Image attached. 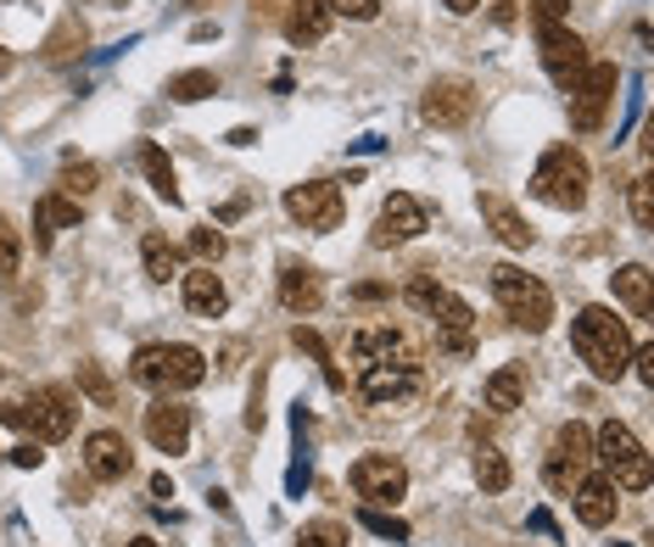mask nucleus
I'll return each mask as SVG.
<instances>
[{
	"label": "nucleus",
	"instance_id": "nucleus-1",
	"mask_svg": "<svg viewBox=\"0 0 654 547\" xmlns=\"http://www.w3.org/2000/svg\"><path fill=\"white\" fill-rule=\"evenodd\" d=\"M353 385L369 408H392L419 391V353L403 330L392 324H364L353 330Z\"/></svg>",
	"mask_w": 654,
	"mask_h": 547
},
{
	"label": "nucleus",
	"instance_id": "nucleus-2",
	"mask_svg": "<svg viewBox=\"0 0 654 547\" xmlns=\"http://www.w3.org/2000/svg\"><path fill=\"white\" fill-rule=\"evenodd\" d=\"M571 346H576V358L587 364L593 380H621L627 364H632V330L627 319H616V308H582L571 319Z\"/></svg>",
	"mask_w": 654,
	"mask_h": 547
},
{
	"label": "nucleus",
	"instance_id": "nucleus-3",
	"mask_svg": "<svg viewBox=\"0 0 654 547\" xmlns=\"http://www.w3.org/2000/svg\"><path fill=\"white\" fill-rule=\"evenodd\" d=\"M129 374L157 391V396H179V391H197L207 380V358L202 346H185V341H157V346H140Z\"/></svg>",
	"mask_w": 654,
	"mask_h": 547
},
{
	"label": "nucleus",
	"instance_id": "nucleus-4",
	"mask_svg": "<svg viewBox=\"0 0 654 547\" xmlns=\"http://www.w3.org/2000/svg\"><path fill=\"white\" fill-rule=\"evenodd\" d=\"M587 185H593L587 157L571 152V145H548L543 163L532 168V195L548 202V207H559V213H582L587 207Z\"/></svg>",
	"mask_w": 654,
	"mask_h": 547
},
{
	"label": "nucleus",
	"instance_id": "nucleus-5",
	"mask_svg": "<svg viewBox=\"0 0 654 547\" xmlns=\"http://www.w3.org/2000/svg\"><path fill=\"white\" fill-rule=\"evenodd\" d=\"M492 296H498V308L509 313V324H521L526 335H543L554 324V290L537 274L515 269V263L492 269Z\"/></svg>",
	"mask_w": 654,
	"mask_h": 547
},
{
	"label": "nucleus",
	"instance_id": "nucleus-6",
	"mask_svg": "<svg viewBox=\"0 0 654 547\" xmlns=\"http://www.w3.org/2000/svg\"><path fill=\"white\" fill-rule=\"evenodd\" d=\"M593 464H604L616 491H649V453L621 419H604L593 430Z\"/></svg>",
	"mask_w": 654,
	"mask_h": 547
},
{
	"label": "nucleus",
	"instance_id": "nucleus-7",
	"mask_svg": "<svg viewBox=\"0 0 654 547\" xmlns=\"http://www.w3.org/2000/svg\"><path fill=\"white\" fill-rule=\"evenodd\" d=\"M0 419H7L12 430H28L34 441H68V436H73V419H79V403H73L62 385H39L34 396L12 403Z\"/></svg>",
	"mask_w": 654,
	"mask_h": 547
},
{
	"label": "nucleus",
	"instance_id": "nucleus-8",
	"mask_svg": "<svg viewBox=\"0 0 654 547\" xmlns=\"http://www.w3.org/2000/svg\"><path fill=\"white\" fill-rule=\"evenodd\" d=\"M582 475H593V430L582 419L559 425L548 441V459H543V480L554 497H571L582 486Z\"/></svg>",
	"mask_w": 654,
	"mask_h": 547
},
{
	"label": "nucleus",
	"instance_id": "nucleus-9",
	"mask_svg": "<svg viewBox=\"0 0 654 547\" xmlns=\"http://www.w3.org/2000/svg\"><path fill=\"white\" fill-rule=\"evenodd\" d=\"M616 84H621L616 62H587L576 73V84H571V129L598 134L604 118H610V107H616Z\"/></svg>",
	"mask_w": 654,
	"mask_h": 547
},
{
	"label": "nucleus",
	"instance_id": "nucleus-10",
	"mask_svg": "<svg viewBox=\"0 0 654 547\" xmlns=\"http://www.w3.org/2000/svg\"><path fill=\"white\" fill-rule=\"evenodd\" d=\"M347 480H353V491H358L364 509H397L403 491H408V469H403L392 453H364Z\"/></svg>",
	"mask_w": 654,
	"mask_h": 547
},
{
	"label": "nucleus",
	"instance_id": "nucleus-11",
	"mask_svg": "<svg viewBox=\"0 0 654 547\" xmlns=\"http://www.w3.org/2000/svg\"><path fill=\"white\" fill-rule=\"evenodd\" d=\"M286 213H292L302 229L324 235V229H336V224H342L347 195H342V185H331V179H302V185L286 190Z\"/></svg>",
	"mask_w": 654,
	"mask_h": 547
},
{
	"label": "nucleus",
	"instance_id": "nucleus-12",
	"mask_svg": "<svg viewBox=\"0 0 654 547\" xmlns=\"http://www.w3.org/2000/svg\"><path fill=\"white\" fill-rule=\"evenodd\" d=\"M537 57H543V68L559 79V84H576V73L587 68V45H582V34L576 28H566L559 17H537Z\"/></svg>",
	"mask_w": 654,
	"mask_h": 547
},
{
	"label": "nucleus",
	"instance_id": "nucleus-13",
	"mask_svg": "<svg viewBox=\"0 0 654 547\" xmlns=\"http://www.w3.org/2000/svg\"><path fill=\"white\" fill-rule=\"evenodd\" d=\"M431 229V213H426V202L419 195H408V190H392L387 202H381V218H376V235H369V246H408V240H419Z\"/></svg>",
	"mask_w": 654,
	"mask_h": 547
},
{
	"label": "nucleus",
	"instance_id": "nucleus-14",
	"mask_svg": "<svg viewBox=\"0 0 654 547\" xmlns=\"http://www.w3.org/2000/svg\"><path fill=\"white\" fill-rule=\"evenodd\" d=\"M426 319H437V346H442L448 358H471V346H476V313H471V302H464V296L442 290L437 308H431Z\"/></svg>",
	"mask_w": 654,
	"mask_h": 547
},
{
	"label": "nucleus",
	"instance_id": "nucleus-15",
	"mask_svg": "<svg viewBox=\"0 0 654 547\" xmlns=\"http://www.w3.org/2000/svg\"><path fill=\"white\" fill-rule=\"evenodd\" d=\"M419 112H426V123H437V129L471 123V112H476V84H471V79H437V84L426 90V102H419Z\"/></svg>",
	"mask_w": 654,
	"mask_h": 547
},
{
	"label": "nucleus",
	"instance_id": "nucleus-16",
	"mask_svg": "<svg viewBox=\"0 0 654 547\" xmlns=\"http://www.w3.org/2000/svg\"><path fill=\"white\" fill-rule=\"evenodd\" d=\"M146 441L157 447V453L179 459L185 447H191V408H185L179 396H157V403L146 408Z\"/></svg>",
	"mask_w": 654,
	"mask_h": 547
},
{
	"label": "nucleus",
	"instance_id": "nucleus-17",
	"mask_svg": "<svg viewBox=\"0 0 654 547\" xmlns=\"http://www.w3.org/2000/svg\"><path fill=\"white\" fill-rule=\"evenodd\" d=\"M79 224H84V207L73 202V195H62V190H45L34 202V246H39V252H51L57 235L79 229Z\"/></svg>",
	"mask_w": 654,
	"mask_h": 547
},
{
	"label": "nucleus",
	"instance_id": "nucleus-18",
	"mask_svg": "<svg viewBox=\"0 0 654 547\" xmlns=\"http://www.w3.org/2000/svg\"><path fill=\"white\" fill-rule=\"evenodd\" d=\"M84 469L96 475V480H123L134 469V453H129V441L118 430H90L84 436Z\"/></svg>",
	"mask_w": 654,
	"mask_h": 547
},
{
	"label": "nucleus",
	"instance_id": "nucleus-19",
	"mask_svg": "<svg viewBox=\"0 0 654 547\" xmlns=\"http://www.w3.org/2000/svg\"><path fill=\"white\" fill-rule=\"evenodd\" d=\"M280 308L297 313V319H313L324 308V280L308 263H286L280 269Z\"/></svg>",
	"mask_w": 654,
	"mask_h": 547
},
{
	"label": "nucleus",
	"instance_id": "nucleus-20",
	"mask_svg": "<svg viewBox=\"0 0 654 547\" xmlns=\"http://www.w3.org/2000/svg\"><path fill=\"white\" fill-rule=\"evenodd\" d=\"M571 503H576V520H582L587 531H604V525L616 520V509H621V497H616L610 475H582V486L571 491Z\"/></svg>",
	"mask_w": 654,
	"mask_h": 547
},
{
	"label": "nucleus",
	"instance_id": "nucleus-21",
	"mask_svg": "<svg viewBox=\"0 0 654 547\" xmlns=\"http://www.w3.org/2000/svg\"><path fill=\"white\" fill-rule=\"evenodd\" d=\"M280 28H286V39L297 45V51H308V45H319L324 34H331V7H324V0H286Z\"/></svg>",
	"mask_w": 654,
	"mask_h": 547
},
{
	"label": "nucleus",
	"instance_id": "nucleus-22",
	"mask_svg": "<svg viewBox=\"0 0 654 547\" xmlns=\"http://www.w3.org/2000/svg\"><path fill=\"white\" fill-rule=\"evenodd\" d=\"M610 290H616V302L632 319H654V274H649V263H621L610 274Z\"/></svg>",
	"mask_w": 654,
	"mask_h": 547
},
{
	"label": "nucleus",
	"instance_id": "nucleus-23",
	"mask_svg": "<svg viewBox=\"0 0 654 547\" xmlns=\"http://www.w3.org/2000/svg\"><path fill=\"white\" fill-rule=\"evenodd\" d=\"M179 280H185V308H191L197 319H224L229 290H224V280L213 269H185Z\"/></svg>",
	"mask_w": 654,
	"mask_h": 547
},
{
	"label": "nucleus",
	"instance_id": "nucleus-24",
	"mask_svg": "<svg viewBox=\"0 0 654 547\" xmlns=\"http://www.w3.org/2000/svg\"><path fill=\"white\" fill-rule=\"evenodd\" d=\"M481 218L492 224V235L509 246V252H526V246L537 240V235H532V224H526L515 207H509L503 195H481Z\"/></svg>",
	"mask_w": 654,
	"mask_h": 547
},
{
	"label": "nucleus",
	"instance_id": "nucleus-25",
	"mask_svg": "<svg viewBox=\"0 0 654 547\" xmlns=\"http://www.w3.org/2000/svg\"><path fill=\"white\" fill-rule=\"evenodd\" d=\"M140 174H146V185L163 195V202L168 207H179L185 202V195H179V179H174V163H168V152H163V145H140Z\"/></svg>",
	"mask_w": 654,
	"mask_h": 547
},
{
	"label": "nucleus",
	"instance_id": "nucleus-26",
	"mask_svg": "<svg viewBox=\"0 0 654 547\" xmlns=\"http://www.w3.org/2000/svg\"><path fill=\"white\" fill-rule=\"evenodd\" d=\"M140 263H146V274H152L157 285H168V280H179V274H185L179 246H174V240H163V235H146V240H140Z\"/></svg>",
	"mask_w": 654,
	"mask_h": 547
},
{
	"label": "nucleus",
	"instance_id": "nucleus-27",
	"mask_svg": "<svg viewBox=\"0 0 654 547\" xmlns=\"http://www.w3.org/2000/svg\"><path fill=\"white\" fill-rule=\"evenodd\" d=\"M521 396H526V369H521V364H503V369L487 380V408H492V414H515Z\"/></svg>",
	"mask_w": 654,
	"mask_h": 547
},
{
	"label": "nucleus",
	"instance_id": "nucleus-28",
	"mask_svg": "<svg viewBox=\"0 0 654 547\" xmlns=\"http://www.w3.org/2000/svg\"><path fill=\"white\" fill-rule=\"evenodd\" d=\"M207 95H218L213 68H185V73L168 79V102H179V107H197V102H207Z\"/></svg>",
	"mask_w": 654,
	"mask_h": 547
},
{
	"label": "nucleus",
	"instance_id": "nucleus-29",
	"mask_svg": "<svg viewBox=\"0 0 654 547\" xmlns=\"http://www.w3.org/2000/svg\"><path fill=\"white\" fill-rule=\"evenodd\" d=\"M471 464H476V486H481V491H492V497H498V491H509V480H515V469H509V459L498 453L492 441H476V459H471Z\"/></svg>",
	"mask_w": 654,
	"mask_h": 547
},
{
	"label": "nucleus",
	"instance_id": "nucleus-30",
	"mask_svg": "<svg viewBox=\"0 0 654 547\" xmlns=\"http://www.w3.org/2000/svg\"><path fill=\"white\" fill-rule=\"evenodd\" d=\"M96 185H102V168H96V163H79V157H68V168H62V179H57V190L73 195V202H84Z\"/></svg>",
	"mask_w": 654,
	"mask_h": 547
},
{
	"label": "nucleus",
	"instance_id": "nucleus-31",
	"mask_svg": "<svg viewBox=\"0 0 654 547\" xmlns=\"http://www.w3.org/2000/svg\"><path fill=\"white\" fill-rule=\"evenodd\" d=\"M79 45H84V23L68 17L51 39H45V51H39V57H45V62H73V57H79Z\"/></svg>",
	"mask_w": 654,
	"mask_h": 547
},
{
	"label": "nucleus",
	"instance_id": "nucleus-32",
	"mask_svg": "<svg viewBox=\"0 0 654 547\" xmlns=\"http://www.w3.org/2000/svg\"><path fill=\"white\" fill-rule=\"evenodd\" d=\"M292 341L302 346V353H313V364L324 369V380H331V391H347V380H342V369L331 364V346H324V341H319V335H313L308 324H297V335H292Z\"/></svg>",
	"mask_w": 654,
	"mask_h": 547
},
{
	"label": "nucleus",
	"instance_id": "nucleus-33",
	"mask_svg": "<svg viewBox=\"0 0 654 547\" xmlns=\"http://www.w3.org/2000/svg\"><path fill=\"white\" fill-rule=\"evenodd\" d=\"M358 525H364L369 536H381V542H408V520H397V514H387V509H364V503H358Z\"/></svg>",
	"mask_w": 654,
	"mask_h": 547
},
{
	"label": "nucleus",
	"instance_id": "nucleus-34",
	"mask_svg": "<svg viewBox=\"0 0 654 547\" xmlns=\"http://www.w3.org/2000/svg\"><path fill=\"white\" fill-rule=\"evenodd\" d=\"M23 269V235L12 229V218H0V285H12Z\"/></svg>",
	"mask_w": 654,
	"mask_h": 547
},
{
	"label": "nucleus",
	"instance_id": "nucleus-35",
	"mask_svg": "<svg viewBox=\"0 0 654 547\" xmlns=\"http://www.w3.org/2000/svg\"><path fill=\"white\" fill-rule=\"evenodd\" d=\"M79 391H84L96 408H112V403H118V391H112V380L102 374V364H79Z\"/></svg>",
	"mask_w": 654,
	"mask_h": 547
},
{
	"label": "nucleus",
	"instance_id": "nucleus-36",
	"mask_svg": "<svg viewBox=\"0 0 654 547\" xmlns=\"http://www.w3.org/2000/svg\"><path fill=\"white\" fill-rule=\"evenodd\" d=\"M627 202H632V224H638V229H654V179H649V174H638V179L627 185Z\"/></svg>",
	"mask_w": 654,
	"mask_h": 547
},
{
	"label": "nucleus",
	"instance_id": "nucleus-37",
	"mask_svg": "<svg viewBox=\"0 0 654 547\" xmlns=\"http://www.w3.org/2000/svg\"><path fill=\"white\" fill-rule=\"evenodd\" d=\"M297 547H347V531L336 520H313V525H302Z\"/></svg>",
	"mask_w": 654,
	"mask_h": 547
},
{
	"label": "nucleus",
	"instance_id": "nucleus-38",
	"mask_svg": "<svg viewBox=\"0 0 654 547\" xmlns=\"http://www.w3.org/2000/svg\"><path fill=\"white\" fill-rule=\"evenodd\" d=\"M442 290H448V285H437V274H414L403 296H408V302H414L419 313H431V308H437V296H442Z\"/></svg>",
	"mask_w": 654,
	"mask_h": 547
},
{
	"label": "nucleus",
	"instance_id": "nucleus-39",
	"mask_svg": "<svg viewBox=\"0 0 654 547\" xmlns=\"http://www.w3.org/2000/svg\"><path fill=\"white\" fill-rule=\"evenodd\" d=\"M191 258H197L202 269H213V263L224 258V235H218V229H191Z\"/></svg>",
	"mask_w": 654,
	"mask_h": 547
},
{
	"label": "nucleus",
	"instance_id": "nucleus-40",
	"mask_svg": "<svg viewBox=\"0 0 654 547\" xmlns=\"http://www.w3.org/2000/svg\"><path fill=\"white\" fill-rule=\"evenodd\" d=\"M331 7V17H353V23H369L381 12V0H324Z\"/></svg>",
	"mask_w": 654,
	"mask_h": 547
},
{
	"label": "nucleus",
	"instance_id": "nucleus-41",
	"mask_svg": "<svg viewBox=\"0 0 654 547\" xmlns=\"http://www.w3.org/2000/svg\"><path fill=\"white\" fill-rule=\"evenodd\" d=\"M12 464H17V469H39V464H45L39 441H17V447H12Z\"/></svg>",
	"mask_w": 654,
	"mask_h": 547
},
{
	"label": "nucleus",
	"instance_id": "nucleus-42",
	"mask_svg": "<svg viewBox=\"0 0 654 547\" xmlns=\"http://www.w3.org/2000/svg\"><path fill=\"white\" fill-rule=\"evenodd\" d=\"M286 491H292V497H302V491H308V464H302V459L292 464V475H286Z\"/></svg>",
	"mask_w": 654,
	"mask_h": 547
},
{
	"label": "nucleus",
	"instance_id": "nucleus-43",
	"mask_svg": "<svg viewBox=\"0 0 654 547\" xmlns=\"http://www.w3.org/2000/svg\"><path fill=\"white\" fill-rule=\"evenodd\" d=\"M353 296H358V302H387V296H392V285H376V280H369V285H358Z\"/></svg>",
	"mask_w": 654,
	"mask_h": 547
},
{
	"label": "nucleus",
	"instance_id": "nucleus-44",
	"mask_svg": "<svg viewBox=\"0 0 654 547\" xmlns=\"http://www.w3.org/2000/svg\"><path fill=\"white\" fill-rule=\"evenodd\" d=\"M442 7H448V12H453V17H471V12H476V7H481V0H442Z\"/></svg>",
	"mask_w": 654,
	"mask_h": 547
},
{
	"label": "nucleus",
	"instance_id": "nucleus-45",
	"mask_svg": "<svg viewBox=\"0 0 654 547\" xmlns=\"http://www.w3.org/2000/svg\"><path fill=\"white\" fill-rule=\"evenodd\" d=\"M566 7H571V0H543L537 17H566Z\"/></svg>",
	"mask_w": 654,
	"mask_h": 547
},
{
	"label": "nucleus",
	"instance_id": "nucleus-46",
	"mask_svg": "<svg viewBox=\"0 0 654 547\" xmlns=\"http://www.w3.org/2000/svg\"><path fill=\"white\" fill-rule=\"evenodd\" d=\"M152 497H174V480H168V475H152Z\"/></svg>",
	"mask_w": 654,
	"mask_h": 547
},
{
	"label": "nucleus",
	"instance_id": "nucleus-47",
	"mask_svg": "<svg viewBox=\"0 0 654 547\" xmlns=\"http://www.w3.org/2000/svg\"><path fill=\"white\" fill-rule=\"evenodd\" d=\"M12 68H17V57H12V51H7V45H0V79H7V73H12Z\"/></svg>",
	"mask_w": 654,
	"mask_h": 547
},
{
	"label": "nucleus",
	"instance_id": "nucleus-48",
	"mask_svg": "<svg viewBox=\"0 0 654 547\" xmlns=\"http://www.w3.org/2000/svg\"><path fill=\"white\" fill-rule=\"evenodd\" d=\"M123 547H163V542H152V536H134V542H123Z\"/></svg>",
	"mask_w": 654,
	"mask_h": 547
},
{
	"label": "nucleus",
	"instance_id": "nucleus-49",
	"mask_svg": "<svg viewBox=\"0 0 654 547\" xmlns=\"http://www.w3.org/2000/svg\"><path fill=\"white\" fill-rule=\"evenodd\" d=\"M0 380H7V369H0Z\"/></svg>",
	"mask_w": 654,
	"mask_h": 547
}]
</instances>
